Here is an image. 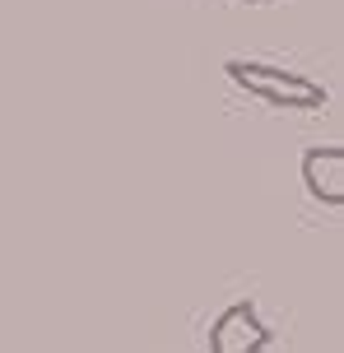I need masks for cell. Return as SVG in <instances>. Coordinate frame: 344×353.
<instances>
[{"label":"cell","mask_w":344,"mask_h":353,"mask_svg":"<svg viewBox=\"0 0 344 353\" xmlns=\"http://www.w3.org/2000/svg\"><path fill=\"white\" fill-rule=\"evenodd\" d=\"M228 79H233L242 93H252L270 107H284V112H316V107L330 103L326 84H316L298 70H284V65H265V61H228L223 65Z\"/></svg>","instance_id":"obj_1"},{"label":"cell","mask_w":344,"mask_h":353,"mask_svg":"<svg viewBox=\"0 0 344 353\" xmlns=\"http://www.w3.org/2000/svg\"><path fill=\"white\" fill-rule=\"evenodd\" d=\"M210 349L214 353H256L270 349V330L252 302H233L228 312H219V321L210 325Z\"/></svg>","instance_id":"obj_2"},{"label":"cell","mask_w":344,"mask_h":353,"mask_svg":"<svg viewBox=\"0 0 344 353\" xmlns=\"http://www.w3.org/2000/svg\"><path fill=\"white\" fill-rule=\"evenodd\" d=\"M303 181H307V195L321 200L330 210L344 205V149L340 144H316L303 154Z\"/></svg>","instance_id":"obj_3"},{"label":"cell","mask_w":344,"mask_h":353,"mask_svg":"<svg viewBox=\"0 0 344 353\" xmlns=\"http://www.w3.org/2000/svg\"><path fill=\"white\" fill-rule=\"evenodd\" d=\"M237 5H270V0H237Z\"/></svg>","instance_id":"obj_4"}]
</instances>
